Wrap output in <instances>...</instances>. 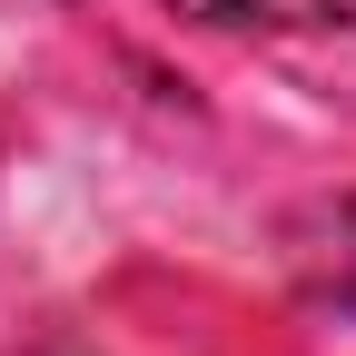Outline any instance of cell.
Listing matches in <instances>:
<instances>
[{
    "instance_id": "cell-2",
    "label": "cell",
    "mask_w": 356,
    "mask_h": 356,
    "mask_svg": "<svg viewBox=\"0 0 356 356\" xmlns=\"http://www.w3.org/2000/svg\"><path fill=\"white\" fill-rule=\"evenodd\" d=\"M50 356H70V346H50Z\"/></svg>"
},
{
    "instance_id": "cell-1",
    "label": "cell",
    "mask_w": 356,
    "mask_h": 356,
    "mask_svg": "<svg viewBox=\"0 0 356 356\" xmlns=\"http://www.w3.org/2000/svg\"><path fill=\"white\" fill-rule=\"evenodd\" d=\"M198 30H337L346 0H168Z\"/></svg>"
}]
</instances>
